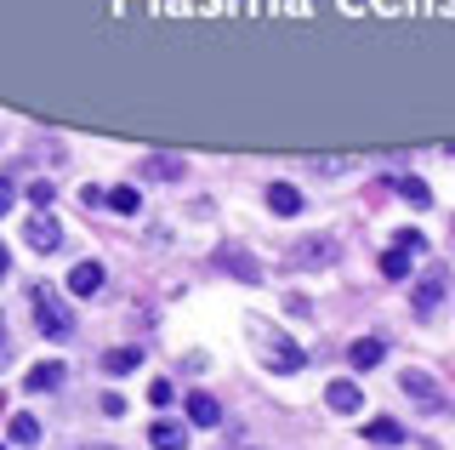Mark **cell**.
Masks as SVG:
<instances>
[{"mask_svg":"<svg viewBox=\"0 0 455 450\" xmlns=\"http://www.w3.org/2000/svg\"><path fill=\"white\" fill-rule=\"evenodd\" d=\"M245 336H251L256 354H262V365H267V371H279V376H296V371L307 365L302 348H296L279 325H267V319H245Z\"/></svg>","mask_w":455,"mask_h":450,"instance_id":"cell-1","label":"cell"},{"mask_svg":"<svg viewBox=\"0 0 455 450\" xmlns=\"http://www.w3.org/2000/svg\"><path fill=\"white\" fill-rule=\"evenodd\" d=\"M398 393L410 399V411H421V416H444L450 411V393L433 382V376L421 371V365H410V371H398Z\"/></svg>","mask_w":455,"mask_h":450,"instance_id":"cell-2","label":"cell"},{"mask_svg":"<svg viewBox=\"0 0 455 450\" xmlns=\"http://www.w3.org/2000/svg\"><path fill=\"white\" fill-rule=\"evenodd\" d=\"M28 302H35V325L52 336V342H63V336H75V308L57 297L52 285H35L28 291Z\"/></svg>","mask_w":455,"mask_h":450,"instance_id":"cell-3","label":"cell"},{"mask_svg":"<svg viewBox=\"0 0 455 450\" xmlns=\"http://www.w3.org/2000/svg\"><path fill=\"white\" fill-rule=\"evenodd\" d=\"M450 297V274H421L416 285H410V308H416V319H433L438 308Z\"/></svg>","mask_w":455,"mask_h":450,"instance_id":"cell-4","label":"cell"},{"mask_svg":"<svg viewBox=\"0 0 455 450\" xmlns=\"http://www.w3.org/2000/svg\"><path fill=\"white\" fill-rule=\"evenodd\" d=\"M108 285V274H103V262H75V269H68V291H75V297H97V291Z\"/></svg>","mask_w":455,"mask_h":450,"instance_id":"cell-5","label":"cell"},{"mask_svg":"<svg viewBox=\"0 0 455 450\" xmlns=\"http://www.w3.org/2000/svg\"><path fill=\"white\" fill-rule=\"evenodd\" d=\"M336 257H341L336 240H302V245H296V262H302V269H331Z\"/></svg>","mask_w":455,"mask_h":450,"instance_id":"cell-6","label":"cell"},{"mask_svg":"<svg viewBox=\"0 0 455 450\" xmlns=\"http://www.w3.org/2000/svg\"><path fill=\"white\" fill-rule=\"evenodd\" d=\"M324 405L341 411V416H353V411H364V393H359V382H331L324 388Z\"/></svg>","mask_w":455,"mask_h":450,"instance_id":"cell-7","label":"cell"},{"mask_svg":"<svg viewBox=\"0 0 455 450\" xmlns=\"http://www.w3.org/2000/svg\"><path fill=\"white\" fill-rule=\"evenodd\" d=\"M217 262H222V269H234L239 279H262V262H256L251 251H239V245H222V251H217Z\"/></svg>","mask_w":455,"mask_h":450,"instance_id":"cell-8","label":"cell"},{"mask_svg":"<svg viewBox=\"0 0 455 450\" xmlns=\"http://www.w3.org/2000/svg\"><path fill=\"white\" fill-rule=\"evenodd\" d=\"M28 245H35V251H57V245H63V229H57L46 211H40V217L28 222Z\"/></svg>","mask_w":455,"mask_h":450,"instance_id":"cell-9","label":"cell"},{"mask_svg":"<svg viewBox=\"0 0 455 450\" xmlns=\"http://www.w3.org/2000/svg\"><path fill=\"white\" fill-rule=\"evenodd\" d=\"M148 439H154V450H188V428L182 422H154Z\"/></svg>","mask_w":455,"mask_h":450,"instance_id":"cell-10","label":"cell"},{"mask_svg":"<svg viewBox=\"0 0 455 450\" xmlns=\"http://www.w3.org/2000/svg\"><path fill=\"white\" fill-rule=\"evenodd\" d=\"M188 422H194V428H217V422H222V405L211 399V393H188Z\"/></svg>","mask_w":455,"mask_h":450,"instance_id":"cell-11","label":"cell"},{"mask_svg":"<svg viewBox=\"0 0 455 450\" xmlns=\"http://www.w3.org/2000/svg\"><path fill=\"white\" fill-rule=\"evenodd\" d=\"M267 205H274L279 217H296V211H302V189H296V182H274V189H267Z\"/></svg>","mask_w":455,"mask_h":450,"instance_id":"cell-12","label":"cell"},{"mask_svg":"<svg viewBox=\"0 0 455 450\" xmlns=\"http://www.w3.org/2000/svg\"><path fill=\"white\" fill-rule=\"evenodd\" d=\"M381 354H387V342H381V336H359V342L347 348V359L359 365V371H370V365H376Z\"/></svg>","mask_w":455,"mask_h":450,"instance_id":"cell-13","label":"cell"},{"mask_svg":"<svg viewBox=\"0 0 455 450\" xmlns=\"http://www.w3.org/2000/svg\"><path fill=\"white\" fill-rule=\"evenodd\" d=\"M142 177H148V182H177L182 177V160H177V154H154V160L142 165Z\"/></svg>","mask_w":455,"mask_h":450,"instance_id":"cell-14","label":"cell"},{"mask_svg":"<svg viewBox=\"0 0 455 450\" xmlns=\"http://www.w3.org/2000/svg\"><path fill=\"white\" fill-rule=\"evenodd\" d=\"M137 365H142L137 348H108V354H103V371H108V376H132Z\"/></svg>","mask_w":455,"mask_h":450,"instance_id":"cell-15","label":"cell"},{"mask_svg":"<svg viewBox=\"0 0 455 450\" xmlns=\"http://www.w3.org/2000/svg\"><path fill=\"white\" fill-rule=\"evenodd\" d=\"M364 439H370V445H404V428H398L393 416H376V422L364 428Z\"/></svg>","mask_w":455,"mask_h":450,"instance_id":"cell-16","label":"cell"},{"mask_svg":"<svg viewBox=\"0 0 455 450\" xmlns=\"http://www.w3.org/2000/svg\"><path fill=\"white\" fill-rule=\"evenodd\" d=\"M57 382H63V365H35V371L23 376L28 393H46V388H57Z\"/></svg>","mask_w":455,"mask_h":450,"instance_id":"cell-17","label":"cell"},{"mask_svg":"<svg viewBox=\"0 0 455 450\" xmlns=\"http://www.w3.org/2000/svg\"><path fill=\"white\" fill-rule=\"evenodd\" d=\"M12 445H40V422L35 416H28V411H18V416H12Z\"/></svg>","mask_w":455,"mask_h":450,"instance_id":"cell-18","label":"cell"},{"mask_svg":"<svg viewBox=\"0 0 455 450\" xmlns=\"http://www.w3.org/2000/svg\"><path fill=\"white\" fill-rule=\"evenodd\" d=\"M398 194H404V200L416 205V211H427V205H433V189H427L421 177H404V182H398Z\"/></svg>","mask_w":455,"mask_h":450,"instance_id":"cell-19","label":"cell"},{"mask_svg":"<svg viewBox=\"0 0 455 450\" xmlns=\"http://www.w3.org/2000/svg\"><path fill=\"white\" fill-rule=\"evenodd\" d=\"M347 154H313V172H319V177H341V172H347Z\"/></svg>","mask_w":455,"mask_h":450,"instance_id":"cell-20","label":"cell"},{"mask_svg":"<svg viewBox=\"0 0 455 450\" xmlns=\"http://www.w3.org/2000/svg\"><path fill=\"white\" fill-rule=\"evenodd\" d=\"M108 205L120 211V217H137V205H142V200H137V189H125V182H120V189L108 194Z\"/></svg>","mask_w":455,"mask_h":450,"instance_id":"cell-21","label":"cell"},{"mask_svg":"<svg viewBox=\"0 0 455 450\" xmlns=\"http://www.w3.org/2000/svg\"><path fill=\"white\" fill-rule=\"evenodd\" d=\"M381 274H387V279H410V257H404V251H387V257H381Z\"/></svg>","mask_w":455,"mask_h":450,"instance_id":"cell-22","label":"cell"},{"mask_svg":"<svg viewBox=\"0 0 455 450\" xmlns=\"http://www.w3.org/2000/svg\"><path fill=\"white\" fill-rule=\"evenodd\" d=\"M393 251H404V257H421V251H427V240H421L416 229H404V234H398V245H393Z\"/></svg>","mask_w":455,"mask_h":450,"instance_id":"cell-23","label":"cell"},{"mask_svg":"<svg viewBox=\"0 0 455 450\" xmlns=\"http://www.w3.org/2000/svg\"><path fill=\"white\" fill-rule=\"evenodd\" d=\"M28 200H35L40 211H46V205L57 200V182H28Z\"/></svg>","mask_w":455,"mask_h":450,"instance_id":"cell-24","label":"cell"},{"mask_svg":"<svg viewBox=\"0 0 455 450\" xmlns=\"http://www.w3.org/2000/svg\"><path fill=\"white\" fill-rule=\"evenodd\" d=\"M12 200H18V189H12V182L0 177V217H6V211H12Z\"/></svg>","mask_w":455,"mask_h":450,"instance_id":"cell-25","label":"cell"},{"mask_svg":"<svg viewBox=\"0 0 455 450\" xmlns=\"http://www.w3.org/2000/svg\"><path fill=\"white\" fill-rule=\"evenodd\" d=\"M148 399L154 405H171V382H148Z\"/></svg>","mask_w":455,"mask_h":450,"instance_id":"cell-26","label":"cell"},{"mask_svg":"<svg viewBox=\"0 0 455 450\" xmlns=\"http://www.w3.org/2000/svg\"><path fill=\"white\" fill-rule=\"evenodd\" d=\"M6 269H12V251H6V245H0V279H6Z\"/></svg>","mask_w":455,"mask_h":450,"instance_id":"cell-27","label":"cell"},{"mask_svg":"<svg viewBox=\"0 0 455 450\" xmlns=\"http://www.w3.org/2000/svg\"><path fill=\"white\" fill-rule=\"evenodd\" d=\"M6 354H12V342H6V325H0V365H6Z\"/></svg>","mask_w":455,"mask_h":450,"instance_id":"cell-28","label":"cell"},{"mask_svg":"<svg viewBox=\"0 0 455 450\" xmlns=\"http://www.w3.org/2000/svg\"><path fill=\"white\" fill-rule=\"evenodd\" d=\"M92 450H114V445H92Z\"/></svg>","mask_w":455,"mask_h":450,"instance_id":"cell-29","label":"cell"},{"mask_svg":"<svg viewBox=\"0 0 455 450\" xmlns=\"http://www.w3.org/2000/svg\"><path fill=\"white\" fill-rule=\"evenodd\" d=\"M450 229H455V222H450Z\"/></svg>","mask_w":455,"mask_h":450,"instance_id":"cell-30","label":"cell"}]
</instances>
